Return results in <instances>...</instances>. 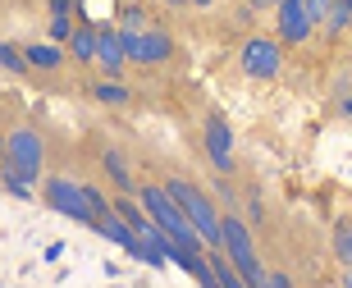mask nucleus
<instances>
[{"label": "nucleus", "mask_w": 352, "mask_h": 288, "mask_svg": "<svg viewBox=\"0 0 352 288\" xmlns=\"http://www.w3.org/2000/svg\"><path fill=\"white\" fill-rule=\"evenodd\" d=\"M138 201H142L146 215H151V220H156L160 229L174 238V243H183L188 252H210L206 238L197 234V224L188 220V210L174 201V192H170L165 184H142V188H138Z\"/></svg>", "instance_id": "1"}, {"label": "nucleus", "mask_w": 352, "mask_h": 288, "mask_svg": "<svg viewBox=\"0 0 352 288\" xmlns=\"http://www.w3.org/2000/svg\"><path fill=\"white\" fill-rule=\"evenodd\" d=\"M165 188H170L174 201L188 210V220L197 224V234L206 238V247L210 252H224V215L215 210V201H210L197 184H188V179H165Z\"/></svg>", "instance_id": "2"}, {"label": "nucleus", "mask_w": 352, "mask_h": 288, "mask_svg": "<svg viewBox=\"0 0 352 288\" xmlns=\"http://www.w3.org/2000/svg\"><path fill=\"white\" fill-rule=\"evenodd\" d=\"M41 170H46V137L32 124H14L10 137H5V174L23 179V184H37Z\"/></svg>", "instance_id": "3"}, {"label": "nucleus", "mask_w": 352, "mask_h": 288, "mask_svg": "<svg viewBox=\"0 0 352 288\" xmlns=\"http://www.w3.org/2000/svg\"><path fill=\"white\" fill-rule=\"evenodd\" d=\"M224 256L234 261V270L248 279L252 288H261L265 275H270V270L261 265V252H256V238H252L248 220H243V215H234V210L224 215Z\"/></svg>", "instance_id": "4"}, {"label": "nucleus", "mask_w": 352, "mask_h": 288, "mask_svg": "<svg viewBox=\"0 0 352 288\" xmlns=\"http://www.w3.org/2000/svg\"><path fill=\"white\" fill-rule=\"evenodd\" d=\"M41 201H46L55 215H65V220H74V224L96 229V210H91L87 184H78V179H69V174H46V184H41Z\"/></svg>", "instance_id": "5"}, {"label": "nucleus", "mask_w": 352, "mask_h": 288, "mask_svg": "<svg viewBox=\"0 0 352 288\" xmlns=\"http://www.w3.org/2000/svg\"><path fill=\"white\" fill-rule=\"evenodd\" d=\"M238 60H243V74L248 78H279V69H284V41L279 37H248L243 41V51H238Z\"/></svg>", "instance_id": "6"}, {"label": "nucleus", "mask_w": 352, "mask_h": 288, "mask_svg": "<svg viewBox=\"0 0 352 288\" xmlns=\"http://www.w3.org/2000/svg\"><path fill=\"white\" fill-rule=\"evenodd\" d=\"M316 14L307 0H284V5H274V37L284 41V46H302V41H311L316 32Z\"/></svg>", "instance_id": "7"}, {"label": "nucleus", "mask_w": 352, "mask_h": 288, "mask_svg": "<svg viewBox=\"0 0 352 288\" xmlns=\"http://www.w3.org/2000/svg\"><path fill=\"white\" fill-rule=\"evenodd\" d=\"M124 41H129V65H142V69H156L174 55V41L165 27H151L142 37H124Z\"/></svg>", "instance_id": "8"}, {"label": "nucleus", "mask_w": 352, "mask_h": 288, "mask_svg": "<svg viewBox=\"0 0 352 288\" xmlns=\"http://www.w3.org/2000/svg\"><path fill=\"white\" fill-rule=\"evenodd\" d=\"M206 160H210V170L220 174H234V133H229V124H224L220 115H210L206 119Z\"/></svg>", "instance_id": "9"}, {"label": "nucleus", "mask_w": 352, "mask_h": 288, "mask_svg": "<svg viewBox=\"0 0 352 288\" xmlns=\"http://www.w3.org/2000/svg\"><path fill=\"white\" fill-rule=\"evenodd\" d=\"M96 234L105 238V243H115V247H124L129 252V256H138V261H142V252H146V243H142V234H138V229H133L129 220H124V215H105L101 224H96Z\"/></svg>", "instance_id": "10"}, {"label": "nucleus", "mask_w": 352, "mask_h": 288, "mask_svg": "<svg viewBox=\"0 0 352 288\" xmlns=\"http://www.w3.org/2000/svg\"><path fill=\"white\" fill-rule=\"evenodd\" d=\"M96 65L105 69V78H119L124 65H129V41L119 27H101V51H96Z\"/></svg>", "instance_id": "11"}, {"label": "nucleus", "mask_w": 352, "mask_h": 288, "mask_svg": "<svg viewBox=\"0 0 352 288\" xmlns=\"http://www.w3.org/2000/svg\"><path fill=\"white\" fill-rule=\"evenodd\" d=\"M65 46H69V60H78V65H96V51H101V27L82 19Z\"/></svg>", "instance_id": "12"}, {"label": "nucleus", "mask_w": 352, "mask_h": 288, "mask_svg": "<svg viewBox=\"0 0 352 288\" xmlns=\"http://www.w3.org/2000/svg\"><path fill=\"white\" fill-rule=\"evenodd\" d=\"M69 60V51H60V41H37V46H28V65L41 69V74H51Z\"/></svg>", "instance_id": "13"}, {"label": "nucleus", "mask_w": 352, "mask_h": 288, "mask_svg": "<svg viewBox=\"0 0 352 288\" xmlns=\"http://www.w3.org/2000/svg\"><path fill=\"white\" fill-rule=\"evenodd\" d=\"M119 32H124V37H142V32H151V14H146L142 5H124V10H119Z\"/></svg>", "instance_id": "14"}, {"label": "nucleus", "mask_w": 352, "mask_h": 288, "mask_svg": "<svg viewBox=\"0 0 352 288\" xmlns=\"http://www.w3.org/2000/svg\"><path fill=\"white\" fill-rule=\"evenodd\" d=\"M329 247H334V261H339L343 270H352V215L334 224V238H329Z\"/></svg>", "instance_id": "15"}, {"label": "nucleus", "mask_w": 352, "mask_h": 288, "mask_svg": "<svg viewBox=\"0 0 352 288\" xmlns=\"http://www.w3.org/2000/svg\"><path fill=\"white\" fill-rule=\"evenodd\" d=\"M101 170H105V179H110L119 192H133V174H129V165H124V156H119V151H105V156H101Z\"/></svg>", "instance_id": "16"}, {"label": "nucleus", "mask_w": 352, "mask_h": 288, "mask_svg": "<svg viewBox=\"0 0 352 288\" xmlns=\"http://www.w3.org/2000/svg\"><path fill=\"white\" fill-rule=\"evenodd\" d=\"M91 96H96L101 105H129V101H133V92H129L119 78H101L96 87H91Z\"/></svg>", "instance_id": "17"}, {"label": "nucleus", "mask_w": 352, "mask_h": 288, "mask_svg": "<svg viewBox=\"0 0 352 288\" xmlns=\"http://www.w3.org/2000/svg\"><path fill=\"white\" fill-rule=\"evenodd\" d=\"M320 27H325L329 37H343V32L352 27V5H348V0H334V10L325 14V23H320Z\"/></svg>", "instance_id": "18"}, {"label": "nucleus", "mask_w": 352, "mask_h": 288, "mask_svg": "<svg viewBox=\"0 0 352 288\" xmlns=\"http://www.w3.org/2000/svg\"><path fill=\"white\" fill-rule=\"evenodd\" d=\"M0 65H5V74H28V51H19V46H10V41H5V46H0Z\"/></svg>", "instance_id": "19"}, {"label": "nucleus", "mask_w": 352, "mask_h": 288, "mask_svg": "<svg viewBox=\"0 0 352 288\" xmlns=\"http://www.w3.org/2000/svg\"><path fill=\"white\" fill-rule=\"evenodd\" d=\"M74 14H51V41H69L74 37Z\"/></svg>", "instance_id": "20"}, {"label": "nucleus", "mask_w": 352, "mask_h": 288, "mask_svg": "<svg viewBox=\"0 0 352 288\" xmlns=\"http://www.w3.org/2000/svg\"><path fill=\"white\" fill-rule=\"evenodd\" d=\"M5 192H10V197H19V201H32V184L14 179V174H5Z\"/></svg>", "instance_id": "21"}, {"label": "nucleus", "mask_w": 352, "mask_h": 288, "mask_svg": "<svg viewBox=\"0 0 352 288\" xmlns=\"http://www.w3.org/2000/svg\"><path fill=\"white\" fill-rule=\"evenodd\" d=\"M46 5H51V14H74L82 0H46Z\"/></svg>", "instance_id": "22"}, {"label": "nucleus", "mask_w": 352, "mask_h": 288, "mask_svg": "<svg viewBox=\"0 0 352 288\" xmlns=\"http://www.w3.org/2000/svg\"><path fill=\"white\" fill-rule=\"evenodd\" d=\"M261 288H293V279L288 275H279V270H274V275H265V284Z\"/></svg>", "instance_id": "23"}, {"label": "nucleus", "mask_w": 352, "mask_h": 288, "mask_svg": "<svg viewBox=\"0 0 352 288\" xmlns=\"http://www.w3.org/2000/svg\"><path fill=\"white\" fill-rule=\"evenodd\" d=\"M243 5H248V10H270L274 0H243Z\"/></svg>", "instance_id": "24"}, {"label": "nucleus", "mask_w": 352, "mask_h": 288, "mask_svg": "<svg viewBox=\"0 0 352 288\" xmlns=\"http://www.w3.org/2000/svg\"><path fill=\"white\" fill-rule=\"evenodd\" d=\"M339 110H343V115H352V96H343V105H339Z\"/></svg>", "instance_id": "25"}, {"label": "nucleus", "mask_w": 352, "mask_h": 288, "mask_svg": "<svg viewBox=\"0 0 352 288\" xmlns=\"http://www.w3.org/2000/svg\"><path fill=\"white\" fill-rule=\"evenodd\" d=\"M343 288H352V270H343Z\"/></svg>", "instance_id": "26"}, {"label": "nucleus", "mask_w": 352, "mask_h": 288, "mask_svg": "<svg viewBox=\"0 0 352 288\" xmlns=\"http://www.w3.org/2000/svg\"><path fill=\"white\" fill-rule=\"evenodd\" d=\"M197 5H201V10H206V5H215V0H197Z\"/></svg>", "instance_id": "27"}, {"label": "nucleus", "mask_w": 352, "mask_h": 288, "mask_svg": "<svg viewBox=\"0 0 352 288\" xmlns=\"http://www.w3.org/2000/svg\"><path fill=\"white\" fill-rule=\"evenodd\" d=\"M274 5H284V0H274Z\"/></svg>", "instance_id": "28"}]
</instances>
